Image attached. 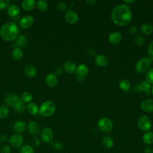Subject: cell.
<instances>
[{"label": "cell", "mask_w": 153, "mask_h": 153, "mask_svg": "<svg viewBox=\"0 0 153 153\" xmlns=\"http://www.w3.org/2000/svg\"><path fill=\"white\" fill-rule=\"evenodd\" d=\"M0 153H11V148L7 145H3L0 149Z\"/></svg>", "instance_id": "obj_41"}, {"label": "cell", "mask_w": 153, "mask_h": 153, "mask_svg": "<svg viewBox=\"0 0 153 153\" xmlns=\"http://www.w3.org/2000/svg\"><path fill=\"white\" fill-rule=\"evenodd\" d=\"M9 114V109L6 106H0V118L3 119L6 118Z\"/></svg>", "instance_id": "obj_33"}, {"label": "cell", "mask_w": 153, "mask_h": 153, "mask_svg": "<svg viewBox=\"0 0 153 153\" xmlns=\"http://www.w3.org/2000/svg\"><path fill=\"white\" fill-rule=\"evenodd\" d=\"M7 136L5 134H2L0 135V142H4L7 140Z\"/></svg>", "instance_id": "obj_48"}, {"label": "cell", "mask_w": 153, "mask_h": 153, "mask_svg": "<svg viewBox=\"0 0 153 153\" xmlns=\"http://www.w3.org/2000/svg\"><path fill=\"white\" fill-rule=\"evenodd\" d=\"M36 6L38 9L41 11H45L48 8V3L45 0H39Z\"/></svg>", "instance_id": "obj_29"}, {"label": "cell", "mask_w": 153, "mask_h": 153, "mask_svg": "<svg viewBox=\"0 0 153 153\" xmlns=\"http://www.w3.org/2000/svg\"><path fill=\"white\" fill-rule=\"evenodd\" d=\"M97 127L100 131L104 133H108L112 130L114 124L109 118L103 117L98 121Z\"/></svg>", "instance_id": "obj_4"}, {"label": "cell", "mask_w": 153, "mask_h": 153, "mask_svg": "<svg viewBox=\"0 0 153 153\" xmlns=\"http://www.w3.org/2000/svg\"><path fill=\"white\" fill-rule=\"evenodd\" d=\"M128 32L130 34H132V35L135 34L137 32V27H136L134 26H133L130 27Z\"/></svg>", "instance_id": "obj_45"}, {"label": "cell", "mask_w": 153, "mask_h": 153, "mask_svg": "<svg viewBox=\"0 0 153 153\" xmlns=\"http://www.w3.org/2000/svg\"><path fill=\"white\" fill-rule=\"evenodd\" d=\"M145 79L150 84H153V68L146 72L145 74Z\"/></svg>", "instance_id": "obj_34"}, {"label": "cell", "mask_w": 153, "mask_h": 153, "mask_svg": "<svg viewBox=\"0 0 153 153\" xmlns=\"http://www.w3.org/2000/svg\"><path fill=\"white\" fill-rule=\"evenodd\" d=\"M19 26L13 22H8L2 25L0 29V36L6 41H11L18 36Z\"/></svg>", "instance_id": "obj_2"}, {"label": "cell", "mask_w": 153, "mask_h": 153, "mask_svg": "<svg viewBox=\"0 0 153 153\" xmlns=\"http://www.w3.org/2000/svg\"><path fill=\"white\" fill-rule=\"evenodd\" d=\"M56 8L60 11H64L67 9V5L63 2H59L57 3Z\"/></svg>", "instance_id": "obj_39"}, {"label": "cell", "mask_w": 153, "mask_h": 153, "mask_svg": "<svg viewBox=\"0 0 153 153\" xmlns=\"http://www.w3.org/2000/svg\"><path fill=\"white\" fill-rule=\"evenodd\" d=\"M143 140L146 145H151L153 143V131H146L143 136Z\"/></svg>", "instance_id": "obj_26"}, {"label": "cell", "mask_w": 153, "mask_h": 153, "mask_svg": "<svg viewBox=\"0 0 153 153\" xmlns=\"http://www.w3.org/2000/svg\"><path fill=\"white\" fill-rule=\"evenodd\" d=\"M14 108L15 111H16L17 113L22 114V113H23V112H25L26 107H25V103H24L22 101L20 100V101H19L18 102H17V103H16V105H15L14 106Z\"/></svg>", "instance_id": "obj_30"}, {"label": "cell", "mask_w": 153, "mask_h": 153, "mask_svg": "<svg viewBox=\"0 0 153 153\" xmlns=\"http://www.w3.org/2000/svg\"><path fill=\"white\" fill-rule=\"evenodd\" d=\"M56 111L55 104L51 100H46L42 103L39 108V113L45 117H50L54 114Z\"/></svg>", "instance_id": "obj_3"}, {"label": "cell", "mask_w": 153, "mask_h": 153, "mask_svg": "<svg viewBox=\"0 0 153 153\" xmlns=\"http://www.w3.org/2000/svg\"><path fill=\"white\" fill-rule=\"evenodd\" d=\"M88 72H89V69L88 66L85 64H80L76 67V75L78 76L84 78L88 74Z\"/></svg>", "instance_id": "obj_19"}, {"label": "cell", "mask_w": 153, "mask_h": 153, "mask_svg": "<svg viewBox=\"0 0 153 153\" xmlns=\"http://www.w3.org/2000/svg\"><path fill=\"white\" fill-rule=\"evenodd\" d=\"M150 60L147 57H142L138 60L135 65V70L137 72L142 74L145 72L149 67Z\"/></svg>", "instance_id": "obj_6"}, {"label": "cell", "mask_w": 153, "mask_h": 153, "mask_svg": "<svg viewBox=\"0 0 153 153\" xmlns=\"http://www.w3.org/2000/svg\"><path fill=\"white\" fill-rule=\"evenodd\" d=\"M33 17L30 15H26L20 19L19 25L23 29H27L33 25Z\"/></svg>", "instance_id": "obj_11"}, {"label": "cell", "mask_w": 153, "mask_h": 153, "mask_svg": "<svg viewBox=\"0 0 153 153\" xmlns=\"http://www.w3.org/2000/svg\"><path fill=\"white\" fill-rule=\"evenodd\" d=\"M20 101V97L19 95L14 93H8L4 98V103L6 105L14 107L17 102Z\"/></svg>", "instance_id": "obj_7"}, {"label": "cell", "mask_w": 153, "mask_h": 153, "mask_svg": "<svg viewBox=\"0 0 153 153\" xmlns=\"http://www.w3.org/2000/svg\"><path fill=\"white\" fill-rule=\"evenodd\" d=\"M20 153H34V151L31 146L26 145L21 148Z\"/></svg>", "instance_id": "obj_36"}, {"label": "cell", "mask_w": 153, "mask_h": 153, "mask_svg": "<svg viewBox=\"0 0 153 153\" xmlns=\"http://www.w3.org/2000/svg\"><path fill=\"white\" fill-rule=\"evenodd\" d=\"M111 19L118 26L128 25L132 20V13L130 8L125 4L116 6L111 12Z\"/></svg>", "instance_id": "obj_1"}, {"label": "cell", "mask_w": 153, "mask_h": 153, "mask_svg": "<svg viewBox=\"0 0 153 153\" xmlns=\"http://www.w3.org/2000/svg\"><path fill=\"white\" fill-rule=\"evenodd\" d=\"M135 88H136V91H137V92L143 91V90H144V88L142 87L140 84H138V85H136Z\"/></svg>", "instance_id": "obj_46"}, {"label": "cell", "mask_w": 153, "mask_h": 153, "mask_svg": "<svg viewBox=\"0 0 153 153\" xmlns=\"http://www.w3.org/2000/svg\"><path fill=\"white\" fill-rule=\"evenodd\" d=\"M27 130L30 134L36 136L40 131V126L38 123L35 121H31L27 125Z\"/></svg>", "instance_id": "obj_14"}, {"label": "cell", "mask_w": 153, "mask_h": 153, "mask_svg": "<svg viewBox=\"0 0 153 153\" xmlns=\"http://www.w3.org/2000/svg\"><path fill=\"white\" fill-rule=\"evenodd\" d=\"M76 64L72 62V61H66L63 64V69L64 70L69 74H72L75 71H76Z\"/></svg>", "instance_id": "obj_20"}, {"label": "cell", "mask_w": 153, "mask_h": 153, "mask_svg": "<svg viewBox=\"0 0 153 153\" xmlns=\"http://www.w3.org/2000/svg\"><path fill=\"white\" fill-rule=\"evenodd\" d=\"M65 19L68 23L72 25L75 24L78 21V16L77 13L72 10H69L65 13Z\"/></svg>", "instance_id": "obj_9"}, {"label": "cell", "mask_w": 153, "mask_h": 153, "mask_svg": "<svg viewBox=\"0 0 153 153\" xmlns=\"http://www.w3.org/2000/svg\"><path fill=\"white\" fill-rule=\"evenodd\" d=\"M140 30L145 35H151L153 32V26L149 23H145L141 26Z\"/></svg>", "instance_id": "obj_24"}, {"label": "cell", "mask_w": 153, "mask_h": 153, "mask_svg": "<svg viewBox=\"0 0 153 153\" xmlns=\"http://www.w3.org/2000/svg\"><path fill=\"white\" fill-rule=\"evenodd\" d=\"M33 99L32 94L29 92H24L20 96V99L23 103H30Z\"/></svg>", "instance_id": "obj_31"}, {"label": "cell", "mask_w": 153, "mask_h": 153, "mask_svg": "<svg viewBox=\"0 0 153 153\" xmlns=\"http://www.w3.org/2000/svg\"><path fill=\"white\" fill-rule=\"evenodd\" d=\"M45 82L50 87H55L58 82V79L56 75L53 73L48 74L45 77Z\"/></svg>", "instance_id": "obj_16"}, {"label": "cell", "mask_w": 153, "mask_h": 153, "mask_svg": "<svg viewBox=\"0 0 153 153\" xmlns=\"http://www.w3.org/2000/svg\"><path fill=\"white\" fill-rule=\"evenodd\" d=\"M137 126L143 131H149L152 127L151 120L148 116L142 115L137 120Z\"/></svg>", "instance_id": "obj_5"}, {"label": "cell", "mask_w": 153, "mask_h": 153, "mask_svg": "<svg viewBox=\"0 0 153 153\" xmlns=\"http://www.w3.org/2000/svg\"><path fill=\"white\" fill-rule=\"evenodd\" d=\"M10 4L8 0H0V10H4L7 8Z\"/></svg>", "instance_id": "obj_40"}, {"label": "cell", "mask_w": 153, "mask_h": 153, "mask_svg": "<svg viewBox=\"0 0 153 153\" xmlns=\"http://www.w3.org/2000/svg\"><path fill=\"white\" fill-rule=\"evenodd\" d=\"M148 54L149 59L153 60V40L150 42L148 46Z\"/></svg>", "instance_id": "obj_38"}, {"label": "cell", "mask_w": 153, "mask_h": 153, "mask_svg": "<svg viewBox=\"0 0 153 153\" xmlns=\"http://www.w3.org/2000/svg\"><path fill=\"white\" fill-rule=\"evenodd\" d=\"M122 35L120 32L115 31L111 33L108 36V40L112 44H118L122 40Z\"/></svg>", "instance_id": "obj_13"}, {"label": "cell", "mask_w": 153, "mask_h": 153, "mask_svg": "<svg viewBox=\"0 0 153 153\" xmlns=\"http://www.w3.org/2000/svg\"><path fill=\"white\" fill-rule=\"evenodd\" d=\"M102 143L105 148L110 149L114 146V140L111 137L109 136H105L102 139Z\"/></svg>", "instance_id": "obj_22"}, {"label": "cell", "mask_w": 153, "mask_h": 153, "mask_svg": "<svg viewBox=\"0 0 153 153\" xmlns=\"http://www.w3.org/2000/svg\"><path fill=\"white\" fill-rule=\"evenodd\" d=\"M26 128V124L22 120L16 121L13 124V129L17 133L23 132Z\"/></svg>", "instance_id": "obj_18"}, {"label": "cell", "mask_w": 153, "mask_h": 153, "mask_svg": "<svg viewBox=\"0 0 153 153\" xmlns=\"http://www.w3.org/2000/svg\"><path fill=\"white\" fill-rule=\"evenodd\" d=\"M24 72L26 76L30 78L34 77L36 74V69L32 64H27L24 67Z\"/></svg>", "instance_id": "obj_17"}, {"label": "cell", "mask_w": 153, "mask_h": 153, "mask_svg": "<svg viewBox=\"0 0 153 153\" xmlns=\"http://www.w3.org/2000/svg\"><path fill=\"white\" fill-rule=\"evenodd\" d=\"M108 58L104 54H99L95 58V63L99 67H105L108 65Z\"/></svg>", "instance_id": "obj_15"}, {"label": "cell", "mask_w": 153, "mask_h": 153, "mask_svg": "<svg viewBox=\"0 0 153 153\" xmlns=\"http://www.w3.org/2000/svg\"><path fill=\"white\" fill-rule=\"evenodd\" d=\"M36 5L35 0H25L22 3V7L25 11L32 10Z\"/></svg>", "instance_id": "obj_21"}, {"label": "cell", "mask_w": 153, "mask_h": 153, "mask_svg": "<svg viewBox=\"0 0 153 153\" xmlns=\"http://www.w3.org/2000/svg\"><path fill=\"white\" fill-rule=\"evenodd\" d=\"M144 153H153V148L150 146H146L143 148Z\"/></svg>", "instance_id": "obj_44"}, {"label": "cell", "mask_w": 153, "mask_h": 153, "mask_svg": "<svg viewBox=\"0 0 153 153\" xmlns=\"http://www.w3.org/2000/svg\"><path fill=\"white\" fill-rule=\"evenodd\" d=\"M119 86L121 90L124 91H127L130 88V83L127 79H123L120 81L119 83Z\"/></svg>", "instance_id": "obj_32"}, {"label": "cell", "mask_w": 153, "mask_h": 153, "mask_svg": "<svg viewBox=\"0 0 153 153\" xmlns=\"http://www.w3.org/2000/svg\"><path fill=\"white\" fill-rule=\"evenodd\" d=\"M134 42L136 45H137L138 46H140L144 44L145 39L142 35H136L134 38Z\"/></svg>", "instance_id": "obj_35"}, {"label": "cell", "mask_w": 153, "mask_h": 153, "mask_svg": "<svg viewBox=\"0 0 153 153\" xmlns=\"http://www.w3.org/2000/svg\"><path fill=\"white\" fill-rule=\"evenodd\" d=\"M50 143L54 149L58 150V151H61L64 148L63 144L60 142H50Z\"/></svg>", "instance_id": "obj_37"}, {"label": "cell", "mask_w": 153, "mask_h": 153, "mask_svg": "<svg viewBox=\"0 0 153 153\" xmlns=\"http://www.w3.org/2000/svg\"><path fill=\"white\" fill-rule=\"evenodd\" d=\"M23 56V51L19 47L15 48L12 51V57L14 60H19L22 58Z\"/></svg>", "instance_id": "obj_28"}, {"label": "cell", "mask_w": 153, "mask_h": 153, "mask_svg": "<svg viewBox=\"0 0 153 153\" xmlns=\"http://www.w3.org/2000/svg\"><path fill=\"white\" fill-rule=\"evenodd\" d=\"M63 72V68L61 66H58L54 69V74L56 75H60Z\"/></svg>", "instance_id": "obj_43"}, {"label": "cell", "mask_w": 153, "mask_h": 153, "mask_svg": "<svg viewBox=\"0 0 153 153\" xmlns=\"http://www.w3.org/2000/svg\"><path fill=\"white\" fill-rule=\"evenodd\" d=\"M134 2H135V1H124V2L126 3L125 4H126V5H128L129 4H132V3Z\"/></svg>", "instance_id": "obj_49"}, {"label": "cell", "mask_w": 153, "mask_h": 153, "mask_svg": "<svg viewBox=\"0 0 153 153\" xmlns=\"http://www.w3.org/2000/svg\"><path fill=\"white\" fill-rule=\"evenodd\" d=\"M53 131L49 127L43 128L41 132V137L43 142L45 143H50L53 139Z\"/></svg>", "instance_id": "obj_8"}, {"label": "cell", "mask_w": 153, "mask_h": 153, "mask_svg": "<svg viewBox=\"0 0 153 153\" xmlns=\"http://www.w3.org/2000/svg\"><path fill=\"white\" fill-rule=\"evenodd\" d=\"M86 2L89 5H91V6H94L96 3H97V1L96 0H87L86 1Z\"/></svg>", "instance_id": "obj_47"}, {"label": "cell", "mask_w": 153, "mask_h": 153, "mask_svg": "<svg viewBox=\"0 0 153 153\" xmlns=\"http://www.w3.org/2000/svg\"><path fill=\"white\" fill-rule=\"evenodd\" d=\"M27 38L23 35H20L19 36H18L16 38V45L19 47H25L26 44H27Z\"/></svg>", "instance_id": "obj_27"}, {"label": "cell", "mask_w": 153, "mask_h": 153, "mask_svg": "<svg viewBox=\"0 0 153 153\" xmlns=\"http://www.w3.org/2000/svg\"><path fill=\"white\" fill-rule=\"evenodd\" d=\"M140 108L145 112H153V99H146L143 100L140 103Z\"/></svg>", "instance_id": "obj_12"}, {"label": "cell", "mask_w": 153, "mask_h": 153, "mask_svg": "<svg viewBox=\"0 0 153 153\" xmlns=\"http://www.w3.org/2000/svg\"><path fill=\"white\" fill-rule=\"evenodd\" d=\"M26 109L27 112L31 115H36L39 112V108L34 102H30L27 105Z\"/></svg>", "instance_id": "obj_25"}, {"label": "cell", "mask_w": 153, "mask_h": 153, "mask_svg": "<svg viewBox=\"0 0 153 153\" xmlns=\"http://www.w3.org/2000/svg\"><path fill=\"white\" fill-rule=\"evenodd\" d=\"M142 87H143L144 88H146V89H150L151 86V84L147 82L146 81H142L141 82V83L140 84Z\"/></svg>", "instance_id": "obj_42"}, {"label": "cell", "mask_w": 153, "mask_h": 153, "mask_svg": "<svg viewBox=\"0 0 153 153\" xmlns=\"http://www.w3.org/2000/svg\"><path fill=\"white\" fill-rule=\"evenodd\" d=\"M23 141V138L22 136L19 133L13 134L9 139L10 144L11 145V146L14 148L20 147L22 145Z\"/></svg>", "instance_id": "obj_10"}, {"label": "cell", "mask_w": 153, "mask_h": 153, "mask_svg": "<svg viewBox=\"0 0 153 153\" xmlns=\"http://www.w3.org/2000/svg\"><path fill=\"white\" fill-rule=\"evenodd\" d=\"M20 12L19 7L16 4H12L8 8L7 13L10 17H16L19 15Z\"/></svg>", "instance_id": "obj_23"}, {"label": "cell", "mask_w": 153, "mask_h": 153, "mask_svg": "<svg viewBox=\"0 0 153 153\" xmlns=\"http://www.w3.org/2000/svg\"><path fill=\"white\" fill-rule=\"evenodd\" d=\"M151 93H152V94L153 95V85L152 86H151Z\"/></svg>", "instance_id": "obj_50"}]
</instances>
